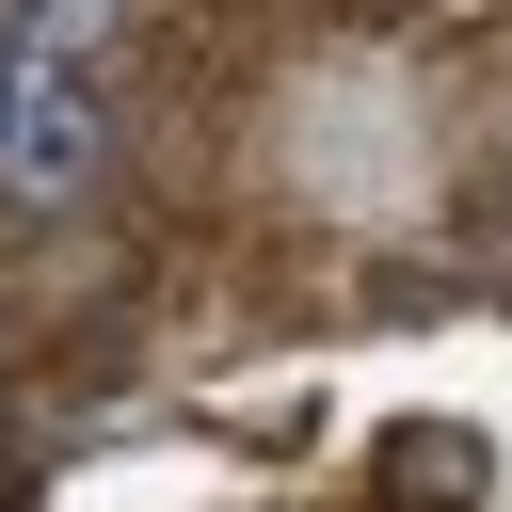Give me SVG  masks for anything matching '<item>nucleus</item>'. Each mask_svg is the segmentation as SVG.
Segmentation results:
<instances>
[{
  "mask_svg": "<svg viewBox=\"0 0 512 512\" xmlns=\"http://www.w3.org/2000/svg\"><path fill=\"white\" fill-rule=\"evenodd\" d=\"M96 32H112L96 0H0V48H16V64H80Z\"/></svg>",
  "mask_w": 512,
  "mask_h": 512,
  "instance_id": "3",
  "label": "nucleus"
},
{
  "mask_svg": "<svg viewBox=\"0 0 512 512\" xmlns=\"http://www.w3.org/2000/svg\"><path fill=\"white\" fill-rule=\"evenodd\" d=\"M96 160H112V128H96L80 64H16V96H0V192L64 208V192H96Z\"/></svg>",
  "mask_w": 512,
  "mask_h": 512,
  "instance_id": "1",
  "label": "nucleus"
},
{
  "mask_svg": "<svg viewBox=\"0 0 512 512\" xmlns=\"http://www.w3.org/2000/svg\"><path fill=\"white\" fill-rule=\"evenodd\" d=\"M384 496L464 512V496H480V432H384Z\"/></svg>",
  "mask_w": 512,
  "mask_h": 512,
  "instance_id": "2",
  "label": "nucleus"
}]
</instances>
